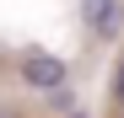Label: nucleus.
<instances>
[{"label": "nucleus", "mask_w": 124, "mask_h": 118, "mask_svg": "<svg viewBox=\"0 0 124 118\" xmlns=\"http://www.w3.org/2000/svg\"><path fill=\"white\" fill-rule=\"evenodd\" d=\"M81 22L102 38H113L124 27V0H81Z\"/></svg>", "instance_id": "nucleus-2"}, {"label": "nucleus", "mask_w": 124, "mask_h": 118, "mask_svg": "<svg viewBox=\"0 0 124 118\" xmlns=\"http://www.w3.org/2000/svg\"><path fill=\"white\" fill-rule=\"evenodd\" d=\"M0 118H11V113H0Z\"/></svg>", "instance_id": "nucleus-5"}, {"label": "nucleus", "mask_w": 124, "mask_h": 118, "mask_svg": "<svg viewBox=\"0 0 124 118\" xmlns=\"http://www.w3.org/2000/svg\"><path fill=\"white\" fill-rule=\"evenodd\" d=\"M70 118H86V113H76V107H70Z\"/></svg>", "instance_id": "nucleus-4"}, {"label": "nucleus", "mask_w": 124, "mask_h": 118, "mask_svg": "<svg viewBox=\"0 0 124 118\" xmlns=\"http://www.w3.org/2000/svg\"><path fill=\"white\" fill-rule=\"evenodd\" d=\"M22 81H27L32 91H59V86L70 81V70H65V59H59V54L32 48V54L22 59Z\"/></svg>", "instance_id": "nucleus-1"}, {"label": "nucleus", "mask_w": 124, "mask_h": 118, "mask_svg": "<svg viewBox=\"0 0 124 118\" xmlns=\"http://www.w3.org/2000/svg\"><path fill=\"white\" fill-rule=\"evenodd\" d=\"M113 97H119V102H124V59H119V65H113Z\"/></svg>", "instance_id": "nucleus-3"}]
</instances>
